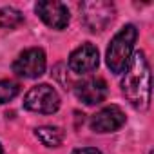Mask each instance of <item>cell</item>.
Instances as JSON below:
<instances>
[{
	"mask_svg": "<svg viewBox=\"0 0 154 154\" xmlns=\"http://www.w3.org/2000/svg\"><path fill=\"white\" fill-rule=\"evenodd\" d=\"M20 93V85L13 80H0V103L11 102Z\"/></svg>",
	"mask_w": 154,
	"mask_h": 154,
	"instance_id": "obj_12",
	"label": "cell"
},
{
	"mask_svg": "<svg viewBox=\"0 0 154 154\" xmlns=\"http://www.w3.org/2000/svg\"><path fill=\"white\" fill-rule=\"evenodd\" d=\"M122 93L127 102L138 109L145 111L150 105V67L145 58V53L136 51L125 69L122 80Z\"/></svg>",
	"mask_w": 154,
	"mask_h": 154,
	"instance_id": "obj_1",
	"label": "cell"
},
{
	"mask_svg": "<svg viewBox=\"0 0 154 154\" xmlns=\"http://www.w3.org/2000/svg\"><path fill=\"white\" fill-rule=\"evenodd\" d=\"M136 40H138V29L132 24L123 26L112 36V40L107 47V54H105V62H107V67L111 69V72L120 74L127 69V65L134 54Z\"/></svg>",
	"mask_w": 154,
	"mask_h": 154,
	"instance_id": "obj_2",
	"label": "cell"
},
{
	"mask_svg": "<svg viewBox=\"0 0 154 154\" xmlns=\"http://www.w3.org/2000/svg\"><path fill=\"white\" fill-rule=\"evenodd\" d=\"M35 11L36 15L42 18V22L53 29H65L67 24H69V9L65 4L62 2H51V0H47V2H38L35 6Z\"/></svg>",
	"mask_w": 154,
	"mask_h": 154,
	"instance_id": "obj_9",
	"label": "cell"
},
{
	"mask_svg": "<svg viewBox=\"0 0 154 154\" xmlns=\"http://www.w3.org/2000/svg\"><path fill=\"white\" fill-rule=\"evenodd\" d=\"M72 154H102V152L94 147H82V149H74Z\"/></svg>",
	"mask_w": 154,
	"mask_h": 154,
	"instance_id": "obj_13",
	"label": "cell"
},
{
	"mask_svg": "<svg viewBox=\"0 0 154 154\" xmlns=\"http://www.w3.org/2000/svg\"><path fill=\"white\" fill-rule=\"evenodd\" d=\"M35 136L45 145V147H60L63 141V131L60 127L53 125H42L35 129Z\"/></svg>",
	"mask_w": 154,
	"mask_h": 154,
	"instance_id": "obj_10",
	"label": "cell"
},
{
	"mask_svg": "<svg viewBox=\"0 0 154 154\" xmlns=\"http://www.w3.org/2000/svg\"><path fill=\"white\" fill-rule=\"evenodd\" d=\"M107 82L100 76H91V78L82 80L80 84H76L74 87V94L80 102H84L85 105H98L102 102H105L107 98Z\"/></svg>",
	"mask_w": 154,
	"mask_h": 154,
	"instance_id": "obj_8",
	"label": "cell"
},
{
	"mask_svg": "<svg viewBox=\"0 0 154 154\" xmlns=\"http://www.w3.org/2000/svg\"><path fill=\"white\" fill-rule=\"evenodd\" d=\"M22 22H24V15L18 9H15L11 6L0 9V27L2 29H15Z\"/></svg>",
	"mask_w": 154,
	"mask_h": 154,
	"instance_id": "obj_11",
	"label": "cell"
},
{
	"mask_svg": "<svg viewBox=\"0 0 154 154\" xmlns=\"http://www.w3.org/2000/svg\"><path fill=\"white\" fill-rule=\"evenodd\" d=\"M100 63V54L96 45L93 44H82L69 54V69L76 74H87L93 72Z\"/></svg>",
	"mask_w": 154,
	"mask_h": 154,
	"instance_id": "obj_7",
	"label": "cell"
},
{
	"mask_svg": "<svg viewBox=\"0 0 154 154\" xmlns=\"http://www.w3.org/2000/svg\"><path fill=\"white\" fill-rule=\"evenodd\" d=\"M24 107L38 114H53L60 109V96L49 84H38L24 96Z\"/></svg>",
	"mask_w": 154,
	"mask_h": 154,
	"instance_id": "obj_4",
	"label": "cell"
},
{
	"mask_svg": "<svg viewBox=\"0 0 154 154\" xmlns=\"http://www.w3.org/2000/svg\"><path fill=\"white\" fill-rule=\"evenodd\" d=\"M125 112L118 105H107L91 118V129L98 134L116 132L125 125Z\"/></svg>",
	"mask_w": 154,
	"mask_h": 154,
	"instance_id": "obj_6",
	"label": "cell"
},
{
	"mask_svg": "<svg viewBox=\"0 0 154 154\" xmlns=\"http://www.w3.org/2000/svg\"><path fill=\"white\" fill-rule=\"evenodd\" d=\"M0 154H4V149H2V145H0Z\"/></svg>",
	"mask_w": 154,
	"mask_h": 154,
	"instance_id": "obj_14",
	"label": "cell"
},
{
	"mask_svg": "<svg viewBox=\"0 0 154 154\" xmlns=\"http://www.w3.org/2000/svg\"><path fill=\"white\" fill-rule=\"evenodd\" d=\"M45 53L40 47H29L13 62V72L20 78H38L45 72Z\"/></svg>",
	"mask_w": 154,
	"mask_h": 154,
	"instance_id": "obj_5",
	"label": "cell"
},
{
	"mask_svg": "<svg viewBox=\"0 0 154 154\" xmlns=\"http://www.w3.org/2000/svg\"><path fill=\"white\" fill-rule=\"evenodd\" d=\"M114 15H116V8L112 2H107V0H91V2L80 4L82 22L93 33L103 31L112 22Z\"/></svg>",
	"mask_w": 154,
	"mask_h": 154,
	"instance_id": "obj_3",
	"label": "cell"
}]
</instances>
